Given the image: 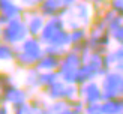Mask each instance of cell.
Masks as SVG:
<instances>
[{"instance_id": "obj_16", "label": "cell", "mask_w": 123, "mask_h": 114, "mask_svg": "<svg viewBox=\"0 0 123 114\" xmlns=\"http://www.w3.org/2000/svg\"><path fill=\"white\" fill-rule=\"evenodd\" d=\"M15 59V47L3 44L0 45V63H14Z\"/></svg>"}, {"instance_id": "obj_6", "label": "cell", "mask_w": 123, "mask_h": 114, "mask_svg": "<svg viewBox=\"0 0 123 114\" xmlns=\"http://www.w3.org/2000/svg\"><path fill=\"white\" fill-rule=\"evenodd\" d=\"M122 74L116 71L107 72L104 75L102 81H101V90H102V98L104 101L107 99H113L120 96V86H122Z\"/></svg>"}, {"instance_id": "obj_27", "label": "cell", "mask_w": 123, "mask_h": 114, "mask_svg": "<svg viewBox=\"0 0 123 114\" xmlns=\"http://www.w3.org/2000/svg\"><path fill=\"white\" fill-rule=\"evenodd\" d=\"M36 114H51V111H48V108H42V110L36 111Z\"/></svg>"}, {"instance_id": "obj_24", "label": "cell", "mask_w": 123, "mask_h": 114, "mask_svg": "<svg viewBox=\"0 0 123 114\" xmlns=\"http://www.w3.org/2000/svg\"><path fill=\"white\" fill-rule=\"evenodd\" d=\"M0 114H12V108L6 104L0 105Z\"/></svg>"}, {"instance_id": "obj_3", "label": "cell", "mask_w": 123, "mask_h": 114, "mask_svg": "<svg viewBox=\"0 0 123 114\" xmlns=\"http://www.w3.org/2000/svg\"><path fill=\"white\" fill-rule=\"evenodd\" d=\"M29 38V32L26 27L23 18H17V20H11L5 27H2V33H0V41L3 44H8L12 47L20 45L23 41Z\"/></svg>"}, {"instance_id": "obj_22", "label": "cell", "mask_w": 123, "mask_h": 114, "mask_svg": "<svg viewBox=\"0 0 123 114\" xmlns=\"http://www.w3.org/2000/svg\"><path fill=\"white\" fill-rule=\"evenodd\" d=\"M44 53L45 54H51V56H56V57H60L66 53V50L63 48H59V47H54V45H45L44 47Z\"/></svg>"}, {"instance_id": "obj_17", "label": "cell", "mask_w": 123, "mask_h": 114, "mask_svg": "<svg viewBox=\"0 0 123 114\" xmlns=\"http://www.w3.org/2000/svg\"><path fill=\"white\" fill-rule=\"evenodd\" d=\"M60 80V77L57 74V71H50V72H41V90L53 86L54 83H57Z\"/></svg>"}, {"instance_id": "obj_5", "label": "cell", "mask_w": 123, "mask_h": 114, "mask_svg": "<svg viewBox=\"0 0 123 114\" xmlns=\"http://www.w3.org/2000/svg\"><path fill=\"white\" fill-rule=\"evenodd\" d=\"M30 98H32V93L24 86H18L17 83L2 89V101H3V104L9 105L11 108L27 104Z\"/></svg>"}, {"instance_id": "obj_31", "label": "cell", "mask_w": 123, "mask_h": 114, "mask_svg": "<svg viewBox=\"0 0 123 114\" xmlns=\"http://www.w3.org/2000/svg\"><path fill=\"white\" fill-rule=\"evenodd\" d=\"M96 114H102V113H96Z\"/></svg>"}, {"instance_id": "obj_12", "label": "cell", "mask_w": 123, "mask_h": 114, "mask_svg": "<svg viewBox=\"0 0 123 114\" xmlns=\"http://www.w3.org/2000/svg\"><path fill=\"white\" fill-rule=\"evenodd\" d=\"M69 12H75V15H69L68 18H71V20L74 21H77L80 26L83 24V27L86 26V24H89L90 21V14H92V11L89 8V5L86 3V2H78L75 3L74 6H71L69 8Z\"/></svg>"}, {"instance_id": "obj_25", "label": "cell", "mask_w": 123, "mask_h": 114, "mask_svg": "<svg viewBox=\"0 0 123 114\" xmlns=\"http://www.w3.org/2000/svg\"><path fill=\"white\" fill-rule=\"evenodd\" d=\"M62 3H63L66 8H71V6H74L75 3H78V0H62Z\"/></svg>"}, {"instance_id": "obj_7", "label": "cell", "mask_w": 123, "mask_h": 114, "mask_svg": "<svg viewBox=\"0 0 123 114\" xmlns=\"http://www.w3.org/2000/svg\"><path fill=\"white\" fill-rule=\"evenodd\" d=\"M23 20L26 23L29 36L39 38V35L42 33V29H44L45 23H47V18H44L39 14L38 8L36 9H26L24 11V15H23Z\"/></svg>"}, {"instance_id": "obj_28", "label": "cell", "mask_w": 123, "mask_h": 114, "mask_svg": "<svg viewBox=\"0 0 123 114\" xmlns=\"http://www.w3.org/2000/svg\"><path fill=\"white\" fill-rule=\"evenodd\" d=\"M120 96H123V77H122V86H120Z\"/></svg>"}, {"instance_id": "obj_13", "label": "cell", "mask_w": 123, "mask_h": 114, "mask_svg": "<svg viewBox=\"0 0 123 114\" xmlns=\"http://www.w3.org/2000/svg\"><path fill=\"white\" fill-rule=\"evenodd\" d=\"M23 81H24V87L33 95L36 90H41V71H38L36 68L27 69Z\"/></svg>"}, {"instance_id": "obj_4", "label": "cell", "mask_w": 123, "mask_h": 114, "mask_svg": "<svg viewBox=\"0 0 123 114\" xmlns=\"http://www.w3.org/2000/svg\"><path fill=\"white\" fill-rule=\"evenodd\" d=\"M42 96L48 101H72L78 98V87L77 84H66L62 80L54 83L53 86L42 89Z\"/></svg>"}, {"instance_id": "obj_14", "label": "cell", "mask_w": 123, "mask_h": 114, "mask_svg": "<svg viewBox=\"0 0 123 114\" xmlns=\"http://www.w3.org/2000/svg\"><path fill=\"white\" fill-rule=\"evenodd\" d=\"M101 113L102 114H123V96L102 101Z\"/></svg>"}, {"instance_id": "obj_21", "label": "cell", "mask_w": 123, "mask_h": 114, "mask_svg": "<svg viewBox=\"0 0 123 114\" xmlns=\"http://www.w3.org/2000/svg\"><path fill=\"white\" fill-rule=\"evenodd\" d=\"M15 83V78L11 72H0V87H6Z\"/></svg>"}, {"instance_id": "obj_23", "label": "cell", "mask_w": 123, "mask_h": 114, "mask_svg": "<svg viewBox=\"0 0 123 114\" xmlns=\"http://www.w3.org/2000/svg\"><path fill=\"white\" fill-rule=\"evenodd\" d=\"M18 3H20L24 9H36L41 3V0H18Z\"/></svg>"}, {"instance_id": "obj_30", "label": "cell", "mask_w": 123, "mask_h": 114, "mask_svg": "<svg viewBox=\"0 0 123 114\" xmlns=\"http://www.w3.org/2000/svg\"><path fill=\"white\" fill-rule=\"evenodd\" d=\"M0 33H2V27H0Z\"/></svg>"}, {"instance_id": "obj_10", "label": "cell", "mask_w": 123, "mask_h": 114, "mask_svg": "<svg viewBox=\"0 0 123 114\" xmlns=\"http://www.w3.org/2000/svg\"><path fill=\"white\" fill-rule=\"evenodd\" d=\"M68 29L66 27V20L63 17H53V18H48L44 29H42V33L39 35V41L42 42V45H48V42L51 41V38L56 33H59L60 30Z\"/></svg>"}, {"instance_id": "obj_32", "label": "cell", "mask_w": 123, "mask_h": 114, "mask_svg": "<svg viewBox=\"0 0 123 114\" xmlns=\"http://www.w3.org/2000/svg\"><path fill=\"white\" fill-rule=\"evenodd\" d=\"M0 45H2V41H0Z\"/></svg>"}, {"instance_id": "obj_26", "label": "cell", "mask_w": 123, "mask_h": 114, "mask_svg": "<svg viewBox=\"0 0 123 114\" xmlns=\"http://www.w3.org/2000/svg\"><path fill=\"white\" fill-rule=\"evenodd\" d=\"M11 20H8V18H6L5 15H2V14H0V27H5L6 26V24H8Z\"/></svg>"}, {"instance_id": "obj_8", "label": "cell", "mask_w": 123, "mask_h": 114, "mask_svg": "<svg viewBox=\"0 0 123 114\" xmlns=\"http://www.w3.org/2000/svg\"><path fill=\"white\" fill-rule=\"evenodd\" d=\"M78 98L83 99L86 105L89 104H101L104 101L102 98V90L101 84H98L95 81H89L78 87Z\"/></svg>"}, {"instance_id": "obj_9", "label": "cell", "mask_w": 123, "mask_h": 114, "mask_svg": "<svg viewBox=\"0 0 123 114\" xmlns=\"http://www.w3.org/2000/svg\"><path fill=\"white\" fill-rule=\"evenodd\" d=\"M39 14L44 18H53V17H66L68 12H69V8L62 3V0H44L41 2L38 6Z\"/></svg>"}, {"instance_id": "obj_29", "label": "cell", "mask_w": 123, "mask_h": 114, "mask_svg": "<svg viewBox=\"0 0 123 114\" xmlns=\"http://www.w3.org/2000/svg\"><path fill=\"white\" fill-rule=\"evenodd\" d=\"M0 105H3V101H2V90H0Z\"/></svg>"}, {"instance_id": "obj_1", "label": "cell", "mask_w": 123, "mask_h": 114, "mask_svg": "<svg viewBox=\"0 0 123 114\" xmlns=\"http://www.w3.org/2000/svg\"><path fill=\"white\" fill-rule=\"evenodd\" d=\"M42 56H44V45L39 38L29 36L26 41H23L20 45L15 47L14 65L18 69L27 71L30 68H36V63Z\"/></svg>"}, {"instance_id": "obj_11", "label": "cell", "mask_w": 123, "mask_h": 114, "mask_svg": "<svg viewBox=\"0 0 123 114\" xmlns=\"http://www.w3.org/2000/svg\"><path fill=\"white\" fill-rule=\"evenodd\" d=\"M24 11L26 9L18 3V0H0V14L5 15L8 20L23 18Z\"/></svg>"}, {"instance_id": "obj_20", "label": "cell", "mask_w": 123, "mask_h": 114, "mask_svg": "<svg viewBox=\"0 0 123 114\" xmlns=\"http://www.w3.org/2000/svg\"><path fill=\"white\" fill-rule=\"evenodd\" d=\"M29 105L32 107L35 111H39V110H42V108H47L48 101L44 98V96H35V95H32V98H30V101H29Z\"/></svg>"}, {"instance_id": "obj_2", "label": "cell", "mask_w": 123, "mask_h": 114, "mask_svg": "<svg viewBox=\"0 0 123 114\" xmlns=\"http://www.w3.org/2000/svg\"><path fill=\"white\" fill-rule=\"evenodd\" d=\"M83 65V57L75 50H66V53L60 59V66L57 69V74L60 80L66 84H77V74L78 69Z\"/></svg>"}, {"instance_id": "obj_18", "label": "cell", "mask_w": 123, "mask_h": 114, "mask_svg": "<svg viewBox=\"0 0 123 114\" xmlns=\"http://www.w3.org/2000/svg\"><path fill=\"white\" fill-rule=\"evenodd\" d=\"M69 35H71V47L78 45V44H81V42L87 41V30L83 26L74 29V30H69Z\"/></svg>"}, {"instance_id": "obj_19", "label": "cell", "mask_w": 123, "mask_h": 114, "mask_svg": "<svg viewBox=\"0 0 123 114\" xmlns=\"http://www.w3.org/2000/svg\"><path fill=\"white\" fill-rule=\"evenodd\" d=\"M48 111H51V114H59L62 111H65L69 108L68 105V101H53V102H48Z\"/></svg>"}, {"instance_id": "obj_15", "label": "cell", "mask_w": 123, "mask_h": 114, "mask_svg": "<svg viewBox=\"0 0 123 114\" xmlns=\"http://www.w3.org/2000/svg\"><path fill=\"white\" fill-rule=\"evenodd\" d=\"M59 66H60V57L44 53V56L36 63V69L41 71V72H50V71H57Z\"/></svg>"}]
</instances>
